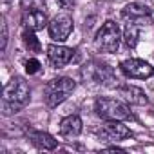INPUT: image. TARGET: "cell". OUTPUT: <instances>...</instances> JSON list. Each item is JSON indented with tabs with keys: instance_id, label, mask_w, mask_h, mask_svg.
Masks as SVG:
<instances>
[{
	"instance_id": "cell-21",
	"label": "cell",
	"mask_w": 154,
	"mask_h": 154,
	"mask_svg": "<svg viewBox=\"0 0 154 154\" xmlns=\"http://www.w3.org/2000/svg\"><path fill=\"white\" fill-rule=\"evenodd\" d=\"M4 2H6V4H8V2H11V0H4Z\"/></svg>"
},
{
	"instance_id": "cell-6",
	"label": "cell",
	"mask_w": 154,
	"mask_h": 154,
	"mask_svg": "<svg viewBox=\"0 0 154 154\" xmlns=\"http://www.w3.org/2000/svg\"><path fill=\"white\" fill-rule=\"evenodd\" d=\"M47 29H49V36L54 42H63L72 33V18L69 15H58L49 22Z\"/></svg>"
},
{
	"instance_id": "cell-12",
	"label": "cell",
	"mask_w": 154,
	"mask_h": 154,
	"mask_svg": "<svg viewBox=\"0 0 154 154\" xmlns=\"http://www.w3.org/2000/svg\"><path fill=\"white\" fill-rule=\"evenodd\" d=\"M84 129V123H82V118L78 114H71V116H65L62 122H60V134L63 138H76V136H80Z\"/></svg>"
},
{
	"instance_id": "cell-16",
	"label": "cell",
	"mask_w": 154,
	"mask_h": 154,
	"mask_svg": "<svg viewBox=\"0 0 154 154\" xmlns=\"http://www.w3.org/2000/svg\"><path fill=\"white\" fill-rule=\"evenodd\" d=\"M22 40H24V47H26L29 53H40V51H42L40 42H38V38L35 36V31H24Z\"/></svg>"
},
{
	"instance_id": "cell-10",
	"label": "cell",
	"mask_w": 154,
	"mask_h": 154,
	"mask_svg": "<svg viewBox=\"0 0 154 154\" xmlns=\"http://www.w3.org/2000/svg\"><path fill=\"white\" fill-rule=\"evenodd\" d=\"M74 56V51L71 47H65V45H60V44H53L47 47V58L51 62L53 67H63L67 65Z\"/></svg>"
},
{
	"instance_id": "cell-1",
	"label": "cell",
	"mask_w": 154,
	"mask_h": 154,
	"mask_svg": "<svg viewBox=\"0 0 154 154\" xmlns=\"http://www.w3.org/2000/svg\"><path fill=\"white\" fill-rule=\"evenodd\" d=\"M31 98V89L27 85V82L20 76H15L8 82V85L4 87V93H2V111L6 116L13 114V112H18L22 107L27 105Z\"/></svg>"
},
{
	"instance_id": "cell-11",
	"label": "cell",
	"mask_w": 154,
	"mask_h": 154,
	"mask_svg": "<svg viewBox=\"0 0 154 154\" xmlns=\"http://www.w3.org/2000/svg\"><path fill=\"white\" fill-rule=\"evenodd\" d=\"M22 26L26 31H40L47 26V15L42 9H27L22 13Z\"/></svg>"
},
{
	"instance_id": "cell-4",
	"label": "cell",
	"mask_w": 154,
	"mask_h": 154,
	"mask_svg": "<svg viewBox=\"0 0 154 154\" xmlns=\"http://www.w3.org/2000/svg\"><path fill=\"white\" fill-rule=\"evenodd\" d=\"M94 111L103 120H127L131 118V109L127 103L114 100V98H98L94 103Z\"/></svg>"
},
{
	"instance_id": "cell-14",
	"label": "cell",
	"mask_w": 154,
	"mask_h": 154,
	"mask_svg": "<svg viewBox=\"0 0 154 154\" xmlns=\"http://www.w3.org/2000/svg\"><path fill=\"white\" fill-rule=\"evenodd\" d=\"M27 136H29L31 143L40 150H54L58 147V141L44 131H27Z\"/></svg>"
},
{
	"instance_id": "cell-9",
	"label": "cell",
	"mask_w": 154,
	"mask_h": 154,
	"mask_svg": "<svg viewBox=\"0 0 154 154\" xmlns=\"http://www.w3.org/2000/svg\"><path fill=\"white\" fill-rule=\"evenodd\" d=\"M100 138L103 140H112V141H118V140H125V138H131V129L127 125L122 123V120H109L102 129H100Z\"/></svg>"
},
{
	"instance_id": "cell-20",
	"label": "cell",
	"mask_w": 154,
	"mask_h": 154,
	"mask_svg": "<svg viewBox=\"0 0 154 154\" xmlns=\"http://www.w3.org/2000/svg\"><path fill=\"white\" fill-rule=\"evenodd\" d=\"M56 2L63 8V9H69V8H72V4H74V0H56Z\"/></svg>"
},
{
	"instance_id": "cell-8",
	"label": "cell",
	"mask_w": 154,
	"mask_h": 154,
	"mask_svg": "<svg viewBox=\"0 0 154 154\" xmlns=\"http://www.w3.org/2000/svg\"><path fill=\"white\" fill-rule=\"evenodd\" d=\"M123 18H127L131 24L136 26H149L152 24V17H150V9L143 4H129L123 8Z\"/></svg>"
},
{
	"instance_id": "cell-5",
	"label": "cell",
	"mask_w": 154,
	"mask_h": 154,
	"mask_svg": "<svg viewBox=\"0 0 154 154\" xmlns=\"http://www.w3.org/2000/svg\"><path fill=\"white\" fill-rule=\"evenodd\" d=\"M120 69L127 78H136V80H147L154 74V67L150 63H147L145 60H140V58L123 60L120 63Z\"/></svg>"
},
{
	"instance_id": "cell-19",
	"label": "cell",
	"mask_w": 154,
	"mask_h": 154,
	"mask_svg": "<svg viewBox=\"0 0 154 154\" xmlns=\"http://www.w3.org/2000/svg\"><path fill=\"white\" fill-rule=\"evenodd\" d=\"M8 47V24L6 18H2V51H6Z\"/></svg>"
},
{
	"instance_id": "cell-17",
	"label": "cell",
	"mask_w": 154,
	"mask_h": 154,
	"mask_svg": "<svg viewBox=\"0 0 154 154\" xmlns=\"http://www.w3.org/2000/svg\"><path fill=\"white\" fill-rule=\"evenodd\" d=\"M20 8L24 11H27V9H44L45 0H20Z\"/></svg>"
},
{
	"instance_id": "cell-2",
	"label": "cell",
	"mask_w": 154,
	"mask_h": 154,
	"mask_svg": "<svg viewBox=\"0 0 154 154\" xmlns=\"http://www.w3.org/2000/svg\"><path fill=\"white\" fill-rule=\"evenodd\" d=\"M76 89V84L67 78V76H58V78H53L45 84L44 87V100L47 103V107H58L60 103H63L72 91Z\"/></svg>"
},
{
	"instance_id": "cell-15",
	"label": "cell",
	"mask_w": 154,
	"mask_h": 154,
	"mask_svg": "<svg viewBox=\"0 0 154 154\" xmlns=\"http://www.w3.org/2000/svg\"><path fill=\"white\" fill-rule=\"evenodd\" d=\"M138 35H140L138 26L129 22V24L125 26V29H123V42H125V45L131 47V49H134L136 44H138Z\"/></svg>"
},
{
	"instance_id": "cell-18",
	"label": "cell",
	"mask_w": 154,
	"mask_h": 154,
	"mask_svg": "<svg viewBox=\"0 0 154 154\" xmlns=\"http://www.w3.org/2000/svg\"><path fill=\"white\" fill-rule=\"evenodd\" d=\"M38 71H40V62L36 58H29L26 62V72L27 74H36Z\"/></svg>"
},
{
	"instance_id": "cell-3",
	"label": "cell",
	"mask_w": 154,
	"mask_h": 154,
	"mask_svg": "<svg viewBox=\"0 0 154 154\" xmlns=\"http://www.w3.org/2000/svg\"><path fill=\"white\" fill-rule=\"evenodd\" d=\"M122 31H120V26L114 22V20H105L103 26L98 29L96 33V38H94V44L96 47L102 51V53H116L118 47H120V42H122Z\"/></svg>"
},
{
	"instance_id": "cell-13",
	"label": "cell",
	"mask_w": 154,
	"mask_h": 154,
	"mask_svg": "<svg viewBox=\"0 0 154 154\" xmlns=\"http://www.w3.org/2000/svg\"><path fill=\"white\" fill-rule=\"evenodd\" d=\"M118 94H120L125 102H129V103H132V105H147V103H149L147 94H145L140 87H134V85H129V84L120 85V87H118Z\"/></svg>"
},
{
	"instance_id": "cell-7",
	"label": "cell",
	"mask_w": 154,
	"mask_h": 154,
	"mask_svg": "<svg viewBox=\"0 0 154 154\" xmlns=\"http://www.w3.org/2000/svg\"><path fill=\"white\" fill-rule=\"evenodd\" d=\"M91 80L105 85V87H120V80H118V76L116 72L112 71L111 65L107 63H100V62H94L93 67H91Z\"/></svg>"
}]
</instances>
